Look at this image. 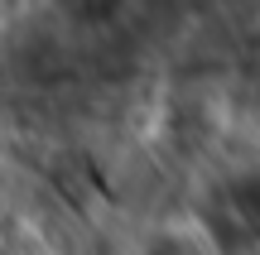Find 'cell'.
<instances>
[{
    "label": "cell",
    "mask_w": 260,
    "mask_h": 255,
    "mask_svg": "<svg viewBox=\"0 0 260 255\" xmlns=\"http://www.w3.org/2000/svg\"><path fill=\"white\" fill-rule=\"evenodd\" d=\"M226 212L236 217V227L246 236H260V178H236L232 193H226Z\"/></svg>",
    "instance_id": "1"
}]
</instances>
